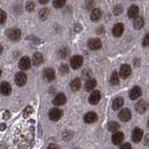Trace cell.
I'll return each instance as SVG.
<instances>
[{"mask_svg":"<svg viewBox=\"0 0 149 149\" xmlns=\"http://www.w3.org/2000/svg\"><path fill=\"white\" fill-rule=\"evenodd\" d=\"M27 82V76L23 72H19L15 76V83L19 87L24 86Z\"/></svg>","mask_w":149,"mask_h":149,"instance_id":"1","label":"cell"},{"mask_svg":"<svg viewBox=\"0 0 149 149\" xmlns=\"http://www.w3.org/2000/svg\"><path fill=\"white\" fill-rule=\"evenodd\" d=\"M83 63V57L80 55H76L72 57L71 61H70V64L73 69H78L79 67H81V65Z\"/></svg>","mask_w":149,"mask_h":149,"instance_id":"2","label":"cell"},{"mask_svg":"<svg viewBox=\"0 0 149 149\" xmlns=\"http://www.w3.org/2000/svg\"><path fill=\"white\" fill-rule=\"evenodd\" d=\"M49 118L52 121H57V120H59L61 118H62L63 111L58 109V108H53V109H51L49 111Z\"/></svg>","mask_w":149,"mask_h":149,"instance_id":"3","label":"cell"},{"mask_svg":"<svg viewBox=\"0 0 149 149\" xmlns=\"http://www.w3.org/2000/svg\"><path fill=\"white\" fill-rule=\"evenodd\" d=\"M19 67L22 70H28L31 67V61L30 58L27 56H23L19 62Z\"/></svg>","mask_w":149,"mask_h":149,"instance_id":"4","label":"cell"},{"mask_svg":"<svg viewBox=\"0 0 149 149\" xmlns=\"http://www.w3.org/2000/svg\"><path fill=\"white\" fill-rule=\"evenodd\" d=\"M130 73H132V69H130V65H128V64H123L122 66L120 67L119 76H120L121 78H127V77H129Z\"/></svg>","mask_w":149,"mask_h":149,"instance_id":"5","label":"cell"},{"mask_svg":"<svg viewBox=\"0 0 149 149\" xmlns=\"http://www.w3.org/2000/svg\"><path fill=\"white\" fill-rule=\"evenodd\" d=\"M88 46L91 50H97L101 49L102 42L99 38H92L88 42Z\"/></svg>","mask_w":149,"mask_h":149,"instance_id":"6","label":"cell"},{"mask_svg":"<svg viewBox=\"0 0 149 149\" xmlns=\"http://www.w3.org/2000/svg\"><path fill=\"white\" fill-rule=\"evenodd\" d=\"M7 36L9 39L15 41L21 37V31L19 29H15V28H14V29H9L7 32Z\"/></svg>","mask_w":149,"mask_h":149,"instance_id":"7","label":"cell"},{"mask_svg":"<svg viewBox=\"0 0 149 149\" xmlns=\"http://www.w3.org/2000/svg\"><path fill=\"white\" fill-rule=\"evenodd\" d=\"M100 100H101V92L99 91H94L91 94L90 98H88V102H90V104H93V105L97 104L98 102H100Z\"/></svg>","mask_w":149,"mask_h":149,"instance_id":"8","label":"cell"},{"mask_svg":"<svg viewBox=\"0 0 149 149\" xmlns=\"http://www.w3.org/2000/svg\"><path fill=\"white\" fill-rule=\"evenodd\" d=\"M112 32H113L114 36H116V37L121 36H122V34H123V32H124V25H123V23L119 22V23H116V24H115Z\"/></svg>","mask_w":149,"mask_h":149,"instance_id":"9","label":"cell"},{"mask_svg":"<svg viewBox=\"0 0 149 149\" xmlns=\"http://www.w3.org/2000/svg\"><path fill=\"white\" fill-rule=\"evenodd\" d=\"M143 136V130L139 129V128L133 130L132 134V141H133L134 143H139V142L142 140Z\"/></svg>","mask_w":149,"mask_h":149,"instance_id":"10","label":"cell"},{"mask_svg":"<svg viewBox=\"0 0 149 149\" xmlns=\"http://www.w3.org/2000/svg\"><path fill=\"white\" fill-rule=\"evenodd\" d=\"M43 77L44 79H46L47 81H52L53 79L55 78V72L52 68H47L44 70V73H43Z\"/></svg>","mask_w":149,"mask_h":149,"instance_id":"11","label":"cell"},{"mask_svg":"<svg viewBox=\"0 0 149 149\" xmlns=\"http://www.w3.org/2000/svg\"><path fill=\"white\" fill-rule=\"evenodd\" d=\"M130 116H132V114H130V111L127 108L125 109H122L118 114V118L121 121H124V122H126V121H129Z\"/></svg>","mask_w":149,"mask_h":149,"instance_id":"12","label":"cell"},{"mask_svg":"<svg viewBox=\"0 0 149 149\" xmlns=\"http://www.w3.org/2000/svg\"><path fill=\"white\" fill-rule=\"evenodd\" d=\"M0 92L2 93L3 95L8 96L11 93V87L9 85V83L8 82H2L1 85H0Z\"/></svg>","mask_w":149,"mask_h":149,"instance_id":"13","label":"cell"},{"mask_svg":"<svg viewBox=\"0 0 149 149\" xmlns=\"http://www.w3.org/2000/svg\"><path fill=\"white\" fill-rule=\"evenodd\" d=\"M98 119L97 114L94 112H88L85 116H84V121L86 123H93Z\"/></svg>","mask_w":149,"mask_h":149,"instance_id":"14","label":"cell"},{"mask_svg":"<svg viewBox=\"0 0 149 149\" xmlns=\"http://www.w3.org/2000/svg\"><path fill=\"white\" fill-rule=\"evenodd\" d=\"M135 109H136V111L138 112L139 114H143L147 109L146 102H144L143 100H140L136 104V105H135Z\"/></svg>","mask_w":149,"mask_h":149,"instance_id":"15","label":"cell"},{"mask_svg":"<svg viewBox=\"0 0 149 149\" xmlns=\"http://www.w3.org/2000/svg\"><path fill=\"white\" fill-rule=\"evenodd\" d=\"M142 95V90L140 87H134L132 88V90L130 92V98L132 100H136L137 98H139Z\"/></svg>","mask_w":149,"mask_h":149,"instance_id":"16","label":"cell"},{"mask_svg":"<svg viewBox=\"0 0 149 149\" xmlns=\"http://www.w3.org/2000/svg\"><path fill=\"white\" fill-rule=\"evenodd\" d=\"M66 102V97L63 93H59V94L54 98L53 100V104L55 105H63Z\"/></svg>","mask_w":149,"mask_h":149,"instance_id":"17","label":"cell"},{"mask_svg":"<svg viewBox=\"0 0 149 149\" xmlns=\"http://www.w3.org/2000/svg\"><path fill=\"white\" fill-rule=\"evenodd\" d=\"M124 139V135L122 132H116L115 134H113V136H112V142H113L114 144H116V146H118L119 143H122Z\"/></svg>","mask_w":149,"mask_h":149,"instance_id":"18","label":"cell"},{"mask_svg":"<svg viewBox=\"0 0 149 149\" xmlns=\"http://www.w3.org/2000/svg\"><path fill=\"white\" fill-rule=\"evenodd\" d=\"M43 61H44L43 55H42V53H40V52H36L34 54V56H33V63H34L36 66L40 65L42 63H43Z\"/></svg>","mask_w":149,"mask_h":149,"instance_id":"19","label":"cell"},{"mask_svg":"<svg viewBox=\"0 0 149 149\" xmlns=\"http://www.w3.org/2000/svg\"><path fill=\"white\" fill-rule=\"evenodd\" d=\"M124 104V100L121 97H118L113 101V104H112V107H113L114 110H118L119 108L123 106Z\"/></svg>","mask_w":149,"mask_h":149,"instance_id":"20","label":"cell"},{"mask_svg":"<svg viewBox=\"0 0 149 149\" xmlns=\"http://www.w3.org/2000/svg\"><path fill=\"white\" fill-rule=\"evenodd\" d=\"M102 17V11L99 8H94L91 13V19L92 22H98Z\"/></svg>","mask_w":149,"mask_h":149,"instance_id":"21","label":"cell"},{"mask_svg":"<svg viewBox=\"0 0 149 149\" xmlns=\"http://www.w3.org/2000/svg\"><path fill=\"white\" fill-rule=\"evenodd\" d=\"M97 85V81L95 80L94 78H88L86 84H85V88H86V91H91L93 90Z\"/></svg>","mask_w":149,"mask_h":149,"instance_id":"22","label":"cell"},{"mask_svg":"<svg viewBox=\"0 0 149 149\" xmlns=\"http://www.w3.org/2000/svg\"><path fill=\"white\" fill-rule=\"evenodd\" d=\"M143 25H144V22H143V19L142 17L135 18V20L133 22V26H134L135 29H137V30L142 29V28L143 27Z\"/></svg>","mask_w":149,"mask_h":149,"instance_id":"23","label":"cell"},{"mask_svg":"<svg viewBox=\"0 0 149 149\" xmlns=\"http://www.w3.org/2000/svg\"><path fill=\"white\" fill-rule=\"evenodd\" d=\"M138 12H139V8H138V7H137V6H135V5H132V6L129 8V10H128V15H129L130 18L134 19L135 17L137 16Z\"/></svg>","mask_w":149,"mask_h":149,"instance_id":"24","label":"cell"},{"mask_svg":"<svg viewBox=\"0 0 149 149\" xmlns=\"http://www.w3.org/2000/svg\"><path fill=\"white\" fill-rule=\"evenodd\" d=\"M70 87H71L72 91H78L81 87V80L79 78H74L71 82V84H70Z\"/></svg>","mask_w":149,"mask_h":149,"instance_id":"25","label":"cell"},{"mask_svg":"<svg viewBox=\"0 0 149 149\" xmlns=\"http://www.w3.org/2000/svg\"><path fill=\"white\" fill-rule=\"evenodd\" d=\"M49 8H42L39 11V18L42 21L47 20V18L49 17Z\"/></svg>","mask_w":149,"mask_h":149,"instance_id":"26","label":"cell"},{"mask_svg":"<svg viewBox=\"0 0 149 149\" xmlns=\"http://www.w3.org/2000/svg\"><path fill=\"white\" fill-rule=\"evenodd\" d=\"M110 83L112 85H118L119 83V77H118V74L116 71H115L113 74H112L111 78H110Z\"/></svg>","mask_w":149,"mask_h":149,"instance_id":"27","label":"cell"},{"mask_svg":"<svg viewBox=\"0 0 149 149\" xmlns=\"http://www.w3.org/2000/svg\"><path fill=\"white\" fill-rule=\"evenodd\" d=\"M108 130H110V132H116V130H118V129H119V125H118V122H115V121H112V122H109L108 123Z\"/></svg>","mask_w":149,"mask_h":149,"instance_id":"28","label":"cell"},{"mask_svg":"<svg viewBox=\"0 0 149 149\" xmlns=\"http://www.w3.org/2000/svg\"><path fill=\"white\" fill-rule=\"evenodd\" d=\"M65 2H66V0H54L53 5L56 8H61L65 5Z\"/></svg>","mask_w":149,"mask_h":149,"instance_id":"29","label":"cell"},{"mask_svg":"<svg viewBox=\"0 0 149 149\" xmlns=\"http://www.w3.org/2000/svg\"><path fill=\"white\" fill-rule=\"evenodd\" d=\"M25 9L28 12H32L35 9V3L32 1H28L25 5Z\"/></svg>","mask_w":149,"mask_h":149,"instance_id":"30","label":"cell"},{"mask_svg":"<svg viewBox=\"0 0 149 149\" xmlns=\"http://www.w3.org/2000/svg\"><path fill=\"white\" fill-rule=\"evenodd\" d=\"M69 54V51H68V49H62L60 51H59V56L62 59H64L67 57V55Z\"/></svg>","mask_w":149,"mask_h":149,"instance_id":"31","label":"cell"},{"mask_svg":"<svg viewBox=\"0 0 149 149\" xmlns=\"http://www.w3.org/2000/svg\"><path fill=\"white\" fill-rule=\"evenodd\" d=\"M7 20V14L4 10L0 9V23H4Z\"/></svg>","mask_w":149,"mask_h":149,"instance_id":"32","label":"cell"},{"mask_svg":"<svg viewBox=\"0 0 149 149\" xmlns=\"http://www.w3.org/2000/svg\"><path fill=\"white\" fill-rule=\"evenodd\" d=\"M123 11V8L122 7L120 6V5H118V6H116L115 8H114V13L116 14V15H119V14H121Z\"/></svg>","mask_w":149,"mask_h":149,"instance_id":"33","label":"cell"},{"mask_svg":"<svg viewBox=\"0 0 149 149\" xmlns=\"http://www.w3.org/2000/svg\"><path fill=\"white\" fill-rule=\"evenodd\" d=\"M68 71H69V67H68L67 64H63L62 66L60 67V72L62 73L63 74L68 73Z\"/></svg>","mask_w":149,"mask_h":149,"instance_id":"34","label":"cell"},{"mask_svg":"<svg viewBox=\"0 0 149 149\" xmlns=\"http://www.w3.org/2000/svg\"><path fill=\"white\" fill-rule=\"evenodd\" d=\"M90 76H91V70L88 69H85L84 71L82 72V77L83 78H90Z\"/></svg>","mask_w":149,"mask_h":149,"instance_id":"35","label":"cell"},{"mask_svg":"<svg viewBox=\"0 0 149 149\" xmlns=\"http://www.w3.org/2000/svg\"><path fill=\"white\" fill-rule=\"evenodd\" d=\"M32 112H33V108L31 106H27L26 108H25V110H24V113H23V116H28L29 115H31L32 114Z\"/></svg>","mask_w":149,"mask_h":149,"instance_id":"36","label":"cell"},{"mask_svg":"<svg viewBox=\"0 0 149 149\" xmlns=\"http://www.w3.org/2000/svg\"><path fill=\"white\" fill-rule=\"evenodd\" d=\"M119 149H132V146L130 143H123L122 146L119 147Z\"/></svg>","mask_w":149,"mask_h":149,"instance_id":"37","label":"cell"},{"mask_svg":"<svg viewBox=\"0 0 149 149\" xmlns=\"http://www.w3.org/2000/svg\"><path fill=\"white\" fill-rule=\"evenodd\" d=\"M149 45V36L146 35V38H144V41H143V46L144 47H146Z\"/></svg>","mask_w":149,"mask_h":149,"instance_id":"38","label":"cell"},{"mask_svg":"<svg viewBox=\"0 0 149 149\" xmlns=\"http://www.w3.org/2000/svg\"><path fill=\"white\" fill-rule=\"evenodd\" d=\"M48 149H60V147L57 146V144H55V143H51L49 146Z\"/></svg>","mask_w":149,"mask_h":149,"instance_id":"39","label":"cell"},{"mask_svg":"<svg viewBox=\"0 0 149 149\" xmlns=\"http://www.w3.org/2000/svg\"><path fill=\"white\" fill-rule=\"evenodd\" d=\"M39 1V3H41V4H47L48 3L49 0H38Z\"/></svg>","mask_w":149,"mask_h":149,"instance_id":"40","label":"cell"},{"mask_svg":"<svg viewBox=\"0 0 149 149\" xmlns=\"http://www.w3.org/2000/svg\"><path fill=\"white\" fill-rule=\"evenodd\" d=\"M144 143H146V146H147V144H148V136H146V140H144Z\"/></svg>","mask_w":149,"mask_h":149,"instance_id":"41","label":"cell"},{"mask_svg":"<svg viewBox=\"0 0 149 149\" xmlns=\"http://www.w3.org/2000/svg\"><path fill=\"white\" fill-rule=\"evenodd\" d=\"M2 51H3V47H2V45H0V54L2 53Z\"/></svg>","mask_w":149,"mask_h":149,"instance_id":"42","label":"cell"},{"mask_svg":"<svg viewBox=\"0 0 149 149\" xmlns=\"http://www.w3.org/2000/svg\"><path fill=\"white\" fill-rule=\"evenodd\" d=\"M1 74H2V71L0 70V77H1Z\"/></svg>","mask_w":149,"mask_h":149,"instance_id":"43","label":"cell"},{"mask_svg":"<svg viewBox=\"0 0 149 149\" xmlns=\"http://www.w3.org/2000/svg\"><path fill=\"white\" fill-rule=\"evenodd\" d=\"M74 149H79V148H74Z\"/></svg>","mask_w":149,"mask_h":149,"instance_id":"44","label":"cell"}]
</instances>
